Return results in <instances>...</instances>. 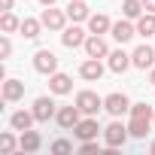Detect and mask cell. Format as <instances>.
I'll list each match as a JSON object with an SVG mask.
<instances>
[{
  "mask_svg": "<svg viewBox=\"0 0 155 155\" xmlns=\"http://www.w3.org/2000/svg\"><path fill=\"white\" fill-rule=\"evenodd\" d=\"M34 70H37V73H43V76L58 73V55H55V52H49V49H40V52L34 55Z\"/></svg>",
  "mask_w": 155,
  "mask_h": 155,
  "instance_id": "1",
  "label": "cell"
},
{
  "mask_svg": "<svg viewBox=\"0 0 155 155\" xmlns=\"http://www.w3.org/2000/svg\"><path fill=\"white\" fill-rule=\"evenodd\" d=\"M131 137V131L122 125V122H113V125H107L104 128V140H107V149H119V146H125V140Z\"/></svg>",
  "mask_w": 155,
  "mask_h": 155,
  "instance_id": "2",
  "label": "cell"
},
{
  "mask_svg": "<svg viewBox=\"0 0 155 155\" xmlns=\"http://www.w3.org/2000/svg\"><path fill=\"white\" fill-rule=\"evenodd\" d=\"M76 107H79L85 116H97V113L104 110V101H101L94 91H79V94H76Z\"/></svg>",
  "mask_w": 155,
  "mask_h": 155,
  "instance_id": "3",
  "label": "cell"
},
{
  "mask_svg": "<svg viewBox=\"0 0 155 155\" xmlns=\"http://www.w3.org/2000/svg\"><path fill=\"white\" fill-rule=\"evenodd\" d=\"M79 116H82V110L76 107V104H73V107H61V110L55 113V122H58V125H61L64 131H70V128H76V125L82 122Z\"/></svg>",
  "mask_w": 155,
  "mask_h": 155,
  "instance_id": "4",
  "label": "cell"
},
{
  "mask_svg": "<svg viewBox=\"0 0 155 155\" xmlns=\"http://www.w3.org/2000/svg\"><path fill=\"white\" fill-rule=\"evenodd\" d=\"M40 21H43V28H49V31H64V25H67V12L46 6L43 15H40Z\"/></svg>",
  "mask_w": 155,
  "mask_h": 155,
  "instance_id": "5",
  "label": "cell"
},
{
  "mask_svg": "<svg viewBox=\"0 0 155 155\" xmlns=\"http://www.w3.org/2000/svg\"><path fill=\"white\" fill-rule=\"evenodd\" d=\"M104 110H107L110 116H116V119H119V116H125V113L131 110V101H128L125 94H119V91H116V94L104 97Z\"/></svg>",
  "mask_w": 155,
  "mask_h": 155,
  "instance_id": "6",
  "label": "cell"
},
{
  "mask_svg": "<svg viewBox=\"0 0 155 155\" xmlns=\"http://www.w3.org/2000/svg\"><path fill=\"white\" fill-rule=\"evenodd\" d=\"M131 64H134V67H140V70H149V67L155 64V49H152V46H146V43H143V46H137V49L131 52Z\"/></svg>",
  "mask_w": 155,
  "mask_h": 155,
  "instance_id": "7",
  "label": "cell"
},
{
  "mask_svg": "<svg viewBox=\"0 0 155 155\" xmlns=\"http://www.w3.org/2000/svg\"><path fill=\"white\" fill-rule=\"evenodd\" d=\"M85 55H88V58H110V49H107L104 34H91V37L85 40Z\"/></svg>",
  "mask_w": 155,
  "mask_h": 155,
  "instance_id": "8",
  "label": "cell"
},
{
  "mask_svg": "<svg viewBox=\"0 0 155 155\" xmlns=\"http://www.w3.org/2000/svg\"><path fill=\"white\" fill-rule=\"evenodd\" d=\"M85 40H88L85 31L76 28V25H73V28H64V34H61V43H64L67 49H79V46H85Z\"/></svg>",
  "mask_w": 155,
  "mask_h": 155,
  "instance_id": "9",
  "label": "cell"
},
{
  "mask_svg": "<svg viewBox=\"0 0 155 155\" xmlns=\"http://www.w3.org/2000/svg\"><path fill=\"white\" fill-rule=\"evenodd\" d=\"M79 76H82V79H88V82H97L101 76H104V64H101V58H88V61H82Z\"/></svg>",
  "mask_w": 155,
  "mask_h": 155,
  "instance_id": "10",
  "label": "cell"
},
{
  "mask_svg": "<svg viewBox=\"0 0 155 155\" xmlns=\"http://www.w3.org/2000/svg\"><path fill=\"white\" fill-rule=\"evenodd\" d=\"M55 113H58V110H55V101H52V97H37V101H34V116H37V122H49Z\"/></svg>",
  "mask_w": 155,
  "mask_h": 155,
  "instance_id": "11",
  "label": "cell"
},
{
  "mask_svg": "<svg viewBox=\"0 0 155 155\" xmlns=\"http://www.w3.org/2000/svg\"><path fill=\"white\" fill-rule=\"evenodd\" d=\"M49 88H52V94H70L73 91V79L67 73H52L49 76Z\"/></svg>",
  "mask_w": 155,
  "mask_h": 155,
  "instance_id": "12",
  "label": "cell"
},
{
  "mask_svg": "<svg viewBox=\"0 0 155 155\" xmlns=\"http://www.w3.org/2000/svg\"><path fill=\"white\" fill-rule=\"evenodd\" d=\"M131 37H137V25H131V18L113 25V40H116V43H128Z\"/></svg>",
  "mask_w": 155,
  "mask_h": 155,
  "instance_id": "13",
  "label": "cell"
},
{
  "mask_svg": "<svg viewBox=\"0 0 155 155\" xmlns=\"http://www.w3.org/2000/svg\"><path fill=\"white\" fill-rule=\"evenodd\" d=\"M97 131H101V128H97V122H94L91 116H88V119H82L79 125L73 128V134L79 137V140H94V137H97Z\"/></svg>",
  "mask_w": 155,
  "mask_h": 155,
  "instance_id": "14",
  "label": "cell"
},
{
  "mask_svg": "<svg viewBox=\"0 0 155 155\" xmlns=\"http://www.w3.org/2000/svg\"><path fill=\"white\" fill-rule=\"evenodd\" d=\"M107 64H110L113 73H125V70L131 67V55L122 52V49H116V52H110V61H107Z\"/></svg>",
  "mask_w": 155,
  "mask_h": 155,
  "instance_id": "15",
  "label": "cell"
},
{
  "mask_svg": "<svg viewBox=\"0 0 155 155\" xmlns=\"http://www.w3.org/2000/svg\"><path fill=\"white\" fill-rule=\"evenodd\" d=\"M64 12H67L70 21H85V18H88V6H85V0H70Z\"/></svg>",
  "mask_w": 155,
  "mask_h": 155,
  "instance_id": "16",
  "label": "cell"
},
{
  "mask_svg": "<svg viewBox=\"0 0 155 155\" xmlns=\"http://www.w3.org/2000/svg\"><path fill=\"white\" fill-rule=\"evenodd\" d=\"M18 97H25V82H18V79H6V82H3V101L12 104V101H18Z\"/></svg>",
  "mask_w": 155,
  "mask_h": 155,
  "instance_id": "17",
  "label": "cell"
},
{
  "mask_svg": "<svg viewBox=\"0 0 155 155\" xmlns=\"http://www.w3.org/2000/svg\"><path fill=\"white\" fill-rule=\"evenodd\" d=\"M40 143H43V140H40V134H37V131H31V128H28V131H21V137H18V149H21V152H37V149H40Z\"/></svg>",
  "mask_w": 155,
  "mask_h": 155,
  "instance_id": "18",
  "label": "cell"
},
{
  "mask_svg": "<svg viewBox=\"0 0 155 155\" xmlns=\"http://www.w3.org/2000/svg\"><path fill=\"white\" fill-rule=\"evenodd\" d=\"M88 31H91V34H107V31H113V21H110L104 12L88 15Z\"/></svg>",
  "mask_w": 155,
  "mask_h": 155,
  "instance_id": "19",
  "label": "cell"
},
{
  "mask_svg": "<svg viewBox=\"0 0 155 155\" xmlns=\"http://www.w3.org/2000/svg\"><path fill=\"white\" fill-rule=\"evenodd\" d=\"M9 122H12V128H15V131H28V128L37 122V116H34V110H31V113L18 110V113H12V119H9Z\"/></svg>",
  "mask_w": 155,
  "mask_h": 155,
  "instance_id": "20",
  "label": "cell"
},
{
  "mask_svg": "<svg viewBox=\"0 0 155 155\" xmlns=\"http://www.w3.org/2000/svg\"><path fill=\"white\" fill-rule=\"evenodd\" d=\"M137 34L140 37H155V12H146L137 18Z\"/></svg>",
  "mask_w": 155,
  "mask_h": 155,
  "instance_id": "21",
  "label": "cell"
},
{
  "mask_svg": "<svg viewBox=\"0 0 155 155\" xmlns=\"http://www.w3.org/2000/svg\"><path fill=\"white\" fill-rule=\"evenodd\" d=\"M149 122H152V119H137V116H131V125H128L131 137H146V134H149Z\"/></svg>",
  "mask_w": 155,
  "mask_h": 155,
  "instance_id": "22",
  "label": "cell"
},
{
  "mask_svg": "<svg viewBox=\"0 0 155 155\" xmlns=\"http://www.w3.org/2000/svg\"><path fill=\"white\" fill-rule=\"evenodd\" d=\"M122 15L125 18H140L143 15V0H125L122 3Z\"/></svg>",
  "mask_w": 155,
  "mask_h": 155,
  "instance_id": "23",
  "label": "cell"
},
{
  "mask_svg": "<svg viewBox=\"0 0 155 155\" xmlns=\"http://www.w3.org/2000/svg\"><path fill=\"white\" fill-rule=\"evenodd\" d=\"M40 28H43V21H37V18H25V21H21V37L37 40V37H40Z\"/></svg>",
  "mask_w": 155,
  "mask_h": 155,
  "instance_id": "24",
  "label": "cell"
},
{
  "mask_svg": "<svg viewBox=\"0 0 155 155\" xmlns=\"http://www.w3.org/2000/svg\"><path fill=\"white\" fill-rule=\"evenodd\" d=\"M0 28H3V34H12V31H21V21L9 12V9H3V18H0Z\"/></svg>",
  "mask_w": 155,
  "mask_h": 155,
  "instance_id": "25",
  "label": "cell"
},
{
  "mask_svg": "<svg viewBox=\"0 0 155 155\" xmlns=\"http://www.w3.org/2000/svg\"><path fill=\"white\" fill-rule=\"evenodd\" d=\"M131 116H137V119H155V113H152L149 104H131Z\"/></svg>",
  "mask_w": 155,
  "mask_h": 155,
  "instance_id": "26",
  "label": "cell"
},
{
  "mask_svg": "<svg viewBox=\"0 0 155 155\" xmlns=\"http://www.w3.org/2000/svg\"><path fill=\"white\" fill-rule=\"evenodd\" d=\"M0 143H3V152H12V149H15V137H12V134H3Z\"/></svg>",
  "mask_w": 155,
  "mask_h": 155,
  "instance_id": "27",
  "label": "cell"
},
{
  "mask_svg": "<svg viewBox=\"0 0 155 155\" xmlns=\"http://www.w3.org/2000/svg\"><path fill=\"white\" fill-rule=\"evenodd\" d=\"M0 55H3V58H9V55H12V43H9V37L0 40Z\"/></svg>",
  "mask_w": 155,
  "mask_h": 155,
  "instance_id": "28",
  "label": "cell"
},
{
  "mask_svg": "<svg viewBox=\"0 0 155 155\" xmlns=\"http://www.w3.org/2000/svg\"><path fill=\"white\" fill-rule=\"evenodd\" d=\"M52 152H70V143L67 140H55L52 143Z\"/></svg>",
  "mask_w": 155,
  "mask_h": 155,
  "instance_id": "29",
  "label": "cell"
},
{
  "mask_svg": "<svg viewBox=\"0 0 155 155\" xmlns=\"http://www.w3.org/2000/svg\"><path fill=\"white\" fill-rule=\"evenodd\" d=\"M79 149H82V152H97V143H94V140H82Z\"/></svg>",
  "mask_w": 155,
  "mask_h": 155,
  "instance_id": "30",
  "label": "cell"
},
{
  "mask_svg": "<svg viewBox=\"0 0 155 155\" xmlns=\"http://www.w3.org/2000/svg\"><path fill=\"white\" fill-rule=\"evenodd\" d=\"M143 9L146 12H155V0H143Z\"/></svg>",
  "mask_w": 155,
  "mask_h": 155,
  "instance_id": "31",
  "label": "cell"
},
{
  "mask_svg": "<svg viewBox=\"0 0 155 155\" xmlns=\"http://www.w3.org/2000/svg\"><path fill=\"white\" fill-rule=\"evenodd\" d=\"M0 6H3V9H12V0H0Z\"/></svg>",
  "mask_w": 155,
  "mask_h": 155,
  "instance_id": "32",
  "label": "cell"
},
{
  "mask_svg": "<svg viewBox=\"0 0 155 155\" xmlns=\"http://www.w3.org/2000/svg\"><path fill=\"white\" fill-rule=\"evenodd\" d=\"M40 3H43V6H55V0H40Z\"/></svg>",
  "mask_w": 155,
  "mask_h": 155,
  "instance_id": "33",
  "label": "cell"
},
{
  "mask_svg": "<svg viewBox=\"0 0 155 155\" xmlns=\"http://www.w3.org/2000/svg\"><path fill=\"white\" fill-rule=\"evenodd\" d=\"M149 82H152V85H155V70H152V73H149Z\"/></svg>",
  "mask_w": 155,
  "mask_h": 155,
  "instance_id": "34",
  "label": "cell"
},
{
  "mask_svg": "<svg viewBox=\"0 0 155 155\" xmlns=\"http://www.w3.org/2000/svg\"><path fill=\"white\" fill-rule=\"evenodd\" d=\"M152 152H155V140H152Z\"/></svg>",
  "mask_w": 155,
  "mask_h": 155,
  "instance_id": "35",
  "label": "cell"
}]
</instances>
